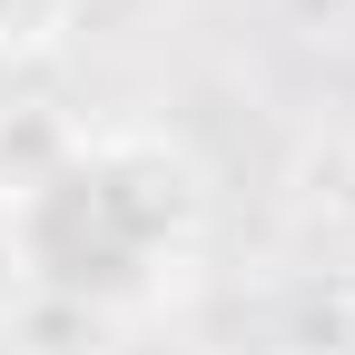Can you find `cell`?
I'll return each mask as SVG.
<instances>
[{
	"label": "cell",
	"mask_w": 355,
	"mask_h": 355,
	"mask_svg": "<svg viewBox=\"0 0 355 355\" xmlns=\"http://www.w3.org/2000/svg\"><path fill=\"white\" fill-rule=\"evenodd\" d=\"M30 10H40V0H0V40H10V30H20Z\"/></svg>",
	"instance_id": "obj_2"
},
{
	"label": "cell",
	"mask_w": 355,
	"mask_h": 355,
	"mask_svg": "<svg viewBox=\"0 0 355 355\" xmlns=\"http://www.w3.org/2000/svg\"><path fill=\"white\" fill-rule=\"evenodd\" d=\"M79 158H89V178L109 188V207L128 217V237H139L148 257H168L178 237L198 227V168L178 158L168 139H79Z\"/></svg>",
	"instance_id": "obj_1"
}]
</instances>
